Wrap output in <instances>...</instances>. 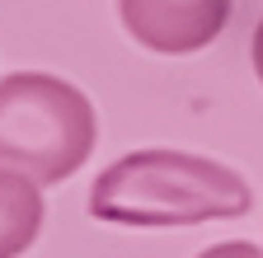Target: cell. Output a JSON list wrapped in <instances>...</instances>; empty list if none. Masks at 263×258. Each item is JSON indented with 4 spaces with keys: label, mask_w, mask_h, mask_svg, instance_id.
<instances>
[{
    "label": "cell",
    "mask_w": 263,
    "mask_h": 258,
    "mask_svg": "<svg viewBox=\"0 0 263 258\" xmlns=\"http://www.w3.org/2000/svg\"><path fill=\"white\" fill-rule=\"evenodd\" d=\"M249 56H254V75L263 80V19H258V28H254V43H249Z\"/></svg>",
    "instance_id": "8992f818"
},
{
    "label": "cell",
    "mask_w": 263,
    "mask_h": 258,
    "mask_svg": "<svg viewBox=\"0 0 263 258\" xmlns=\"http://www.w3.org/2000/svg\"><path fill=\"white\" fill-rule=\"evenodd\" d=\"M254 188L207 155L188 150H132L108 165L89 188V216L104 225H197V221H230L245 216Z\"/></svg>",
    "instance_id": "6da1fadb"
},
{
    "label": "cell",
    "mask_w": 263,
    "mask_h": 258,
    "mask_svg": "<svg viewBox=\"0 0 263 258\" xmlns=\"http://www.w3.org/2000/svg\"><path fill=\"white\" fill-rule=\"evenodd\" d=\"M197 258H263V249H254V244H245V240H226V244L202 249Z\"/></svg>",
    "instance_id": "5b68a950"
},
{
    "label": "cell",
    "mask_w": 263,
    "mask_h": 258,
    "mask_svg": "<svg viewBox=\"0 0 263 258\" xmlns=\"http://www.w3.org/2000/svg\"><path fill=\"white\" fill-rule=\"evenodd\" d=\"M99 136L94 104L76 85L47 71L0 80V169H14L38 188L71 178Z\"/></svg>",
    "instance_id": "7a4b0ae2"
},
{
    "label": "cell",
    "mask_w": 263,
    "mask_h": 258,
    "mask_svg": "<svg viewBox=\"0 0 263 258\" xmlns=\"http://www.w3.org/2000/svg\"><path fill=\"white\" fill-rule=\"evenodd\" d=\"M118 14L141 47L183 56L221 38L230 19V0H118Z\"/></svg>",
    "instance_id": "3957f363"
},
{
    "label": "cell",
    "mask_w": 263,
    "mask_h": 258,
    "mask_svg": "<svg viewBox=\"0 0 263 258\" xmlns=\"http://www.w3.org/2000/svg\"><path fill=\"white\" fill-rule=\"evenodd\" d=\"M43 230V192L33 178L0 169V258H19Z\"/></svg>",
    "instance_id": "277c9868"
}]
</instances>
